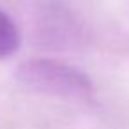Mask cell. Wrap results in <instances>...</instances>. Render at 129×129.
I'll return each instance as SVG.
<instances>
[{
    "instance_id": "6da1fadb",
    "label": "cell",
    "mask_w": 129,
    "mask_h": 129,
    "mask_svg": "<svg viewBox=\"0 0 129 129\" xmlns=\"http://www.w3.org/2000/svg\"><path fill=\"white\" fill-rule=\"evenodd\" d=\"M16 76L25 87L48 95L87 99L92 94V81L83 71L50 58H32L23 62L18 67Z\"/></svg>"
},
{
    "instance_id": "7a4b0ae2",
    "label": "cell",
    "mask_w": 129,
    "mask_h": 129,
    "mask_svg": "<svg viewBox=\"0 0 129 129\" xmlns=\"http://www.w3.org/2000/svg\"><path fill=\"white\" fill-rule=\"evenodd\" d=\"M20 46V30L13 18L0 9V58L14 53Z\"/></svg>"
}]
</instances>
